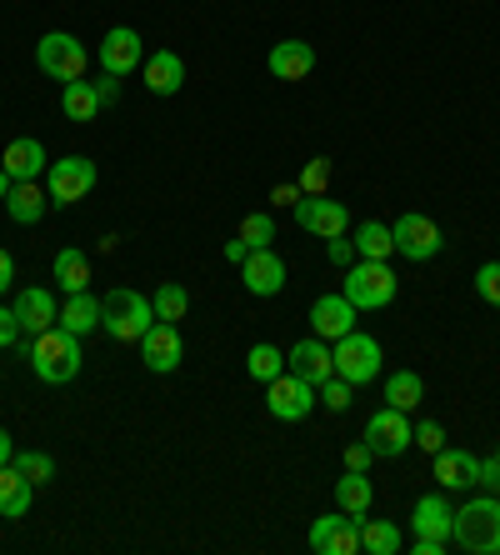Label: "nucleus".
Masks as SVG:
<instances>
[{
  "label": "nucleus",
  "mask_w": 500,
  "mask_h": 555,
  "mask_svg": "<svg viewBox=\"0 0 500 555\" xmlns=\"http://www.w3.org/2000/svg\"><path fill=\"white\" fill-rule=\"evenodd\" d=\"M285 371H295V375H300V380H310V386H321V380H331V375H335L331 346H325L321 336L295 340V346H291V356H285Z\"/></svg>",
  "instance_id": "obj_16"
},
{
  "label": "nucleus",
  "mask_w": 500,
  "mask_h": 555,
  "mask_svg": "<svg viewBox=\"0 0 500 555\" xmlns=\"http://www.w3.org/2000/svg\"><path fill=\"white\" fill-rule=\"evenodd\" d=\"M95 191V160H86V155H65V160H55L51 166V206L65 210L76 206V201H86V195Z\"/></svg>",
  "instance_id": "obj_11"
},
{
  "label": "nucleus",
  "mask_w": 500,
  "mask_h": 555,
  "mask_svg": "<svg viewBox=\"0 0 500 555\" xmlns=\"http://www.w3.org/2000/svg\"><path fill=\"white\" fill-rule=\"evenodd\" d=\"M450 541L471 555H500V501L496 495L465 501L461 511L450 516Z\"/></svg>",
  "instance_id": "obj_3"
},
{
  "label": "nucleus",
  "mask_w": 500,
  "mask_h": 555,
  "mask_svg": "<svg viewBox=\"0 0 500 555\" xmlns=\"http://www.w3.org/2000/svg\"><path fill=\"white\" fill-rule=\"evenodd\" d=\"M145 76V91L151 95H180V86H185V61H180L176 51H151L141 65Z\"/></svg>",
  "instance_id": "obj_21"
},
{
  "label": "nucleus",
  "mask_w": 500,
  "mask_h": 555,
  "mask_svg": "<svg viewBox=\"0 0 500 555\" xmlns=\"http://www.w3.org/2000/svg\"><path fill=\"white\" fill-rule=\"evenodd\" d=\"M325 250H331V266H350V260H356V241H346V235L325 241Z\"/></svg>",
  "instance_id": "obj_44"
},
{
  "label": "nucleus",
  "mask_w": 500,
  "mask_h": 555,
  "mask_svg": "<svg viewBox=\"0 0 500 555\" xmlns=\"http://www.w3.org/2000/svg\"><path fill=\"white\" fill-rule=\"evenodd\" d=\"M15 315H21V331H26V336H40V331H51V325L61 321V306H55L51 291L26 285V291L15 296Z\"/></svg>",
  "instance_id": "obj_20"
},
{
  "label": "nucleus",
  "mask_w": 500,
  "mask_h": 555,
  "mask_svg": "<svg viewBox=\"0 0 500 555\" xmlns=\"http://www.w3.org/2000/svg\"><path fill=\"white\" fill-rule=\"evenodd\" d=\"M400 545H406V541H400V526L360 516V551H371V555H396Z\"/></svg>",
  "instance_id": "obj_32"
},
{
  "label": "nucleus",
  "mask_w": 500,
  "mask_h": 555,
  "mask_svg": "<svg viewBox=\"0 0 500 555\" xmlns=\"http://www.w3.org/2000/svg\"><path fill=\"white\" fill-rule=\"evenodd\" d=\"M11 465L30 480V486H51V480H55V461L46 451H15Z\"/></svg>",
  "instance_id": "obj_35"
},
{
  "label": "nucleus",
  "mask_w": 500,
  "mask_h": 555,
  "mask_svg": "<svg viewBox=\"0 0 500 555\" xmlns=\"http://www.w3.org/2000/svg\"><path fill=\"white\" fill-rule=\"evenodd\" d=\"M396 271L385 266V260H350L346 271V285H341V296L350 300L356 310H381L396 300Z\"/></svg>",
  "instance_id": "obj_4"
},
{
  "label": "nucleus",
  "mask_w": 500,
  "mask_h": 555,
  "mask_svg": "<svg viewBox=\"0 0 500 555\" xmlns=\"http://www.w3.org/2000/svg\"><path fill=\"white\" fill-rule=\"evenodd\" d=\"M80 361H86L80 336H70L65 325H51V331H40V336L30 340V371H36L46 386H65V380H76Z\"/></svg>",
  "instance_id": "obj_2"
},
{
  "label": "nucleus",
  "mask_w": 500,
  "mask_h": 555,
  "mask_svg": "<svg viewBox=\"0 0 500 555\" xmlns=\"http://www.w3.org/2000/svg\"><path fill=\"white\" fill-rule=\"evenodd\" d=\"M335 505L350 511V516H371V476L366 470H346L335 480Z\"/></svg>",
  "instance_id": "obj_29"
},
{
  "label": "nucleus",
  "mask_w": 500,
  "mask_h": 555,
  "mask_svg": "<svg viewBox=\"0 0 500 555\" xmlns=\"http://www.w3.org/2000/svg\"><path fill=\"white\" fill-rule=\"evenodd\" d=\"M101 70L105 76H130V70H141L145 65V40L136 36L130 26H116L101 36Z\"/></svg>",
  "instance_id": "obj_13"
},
{
  "label": "nucleus",
  "mask_w": 500,
  "mask_h": 555,
  "mask_svg": "<svg viewBox=\"0 0 500 555\" xmlns=\"http://www.w3.org/2000/svg\"><path fill=\"white\" fill-rule=\"evenodd\" d=\"M95 95H101V105H116V101H120V76L95 80Z\"/></svg>",
  "instance_id": "obj_45"
},
{
  "label": "nucleus",
  "mask_w": 500,
  "mask_h": 555,
  "mask_svg": "<svg viewBox=\"0 0 500 555\" xmlns=\"http://www.w3.org/2000/svg\"><path fill=\"white\" fill-rule=\"evenodd\" d=\"M425 401V380L415 371H390L385 375V405H396V411H415Z\"/></svg>",
  "instance_id": "obj_30"
},
{
  "label": "nucleus",
  "mask_w": 500,
  "mask_h": 555,
  "mask_svg": "<svg viewBox=\"0 0 500 555\" xmlns=\"http://www.w3.org/2000/svg\"><path fill=\"white\" fill-rule=\"evenodd\" d=\"M30 495H36V486H30L15 465H0V516L5 520H21L30 511Z\"/></svg>",
  "instance_id": "obj_27"
},
{
  "label": "nucleus",
  "mask_w": 500,
  "mask_h": 555,
  "mask_svg": "<svg viewBox=\"0 0 500 555\" xmlns=\"http://www.w3.org/2000/svg\"><path fill=\"white\" fill-rule=\"evenodd\" d=\"M245 371H251V380H275V375L285 371V350L270 346V340H260V346H251V356H245Z\"/></svg>",
  "instance_id": "obj_34"
},
{
  "label": "nucleus",
  "mask_w": 500,
  "mask_h": 555,
  "mask_svg": "<svg viewBox=\"0 0 500 555\" xmlns=\"http://www.w3.org/2000/svg\"><path fill=\"white\" fill-rule=\"evenodd\" d=\"M11 455H15V440H11V430L0 426V465H11Z\"/></svg>",
  "instance_id": "obj_50"
},
{
  "label": "nucleus",
  "mask_w": 500,
  "mask_h": 555,
  "mask_svg": "<svg viewBox=\"0 0 500 555\" xmlns=\"http://www.w3.org/2000/svg\"><path fill=\"white\" fill-rule=\"evenodd\" d=\"M356 256H360V260H385V256H396L390 225H381V220H360V225H356Z\"/></svg>",
  "instance_id": "obj_31"
},
{
  "label": "nucleus",
  "mask_w": 500,
  "mask_h": 555,
  "mask_svg": "<svg viewBox=\"0 0 500 555\" xmlns=\"http://www.w3.org/2000/svg\"><path fill=\"white\" fill-rule=\"evenodd\" d=\"M245 256H251V246H245V241H226V260H231V266H241Z\"/></svg>",
  "instance_id": "obj_49"
},
{
  "label": "nucleus",
  "mask_w": 500,
  "mask_h": 555,
  "mask_svg": "<svg viewBox=\"0 0 500 555\" xmlns=\"http://www.w3.org/2000/svg\"><path fill=\"white\" fill-rule=\"evenodd\" d=\"M46 166H51V155H46V145H40L36 135H15V141L5 145V155H0V170H5L11 181H36Z\"/></svg>",
  "instance_id": "obj_18"
},
{
  "label": "nucleus",
  "mask_w": 500,
  "mask_h": 555,
  "mask_svg": "<svg viewBox=\"0 0 500 555\" xmlns=\"http://www.w3.org/2000/svg\"><path fill=\"white\" fill-rule=\"evenodd\" d=\"M331 361H335V375H346L350 386H371L375 375H381L385 356H381V340L366 336V331H350L331 346Z\"/></svg>",
  "instance_id": "obj_5"
},
{
  "label": "nucleus",
  "mask_w": 500,
  "mask_h": 555,
  "mask_svg": "<svg viewBox=\"0 0 500 555\" xmlns=\"http://www.w3.org/2000/svg\"><path fill=\"white\" fill-rule=\"evenodd\" d=\"M475 486H486V495L500 491V461L490 455V461H480V470H475Z\"/></svg>",
  "instance_id": "obj_43"
},
{
  "label": "nucleus",
  "mask_w": 500,
  "mask_h": 555,
  "mask_svg": "<svg viewBox=\"0 0 500 555\" xmlns=\"http://www.w3.org/2000/svg\"><path fill=\"white\" fill-rule=\"evenodd\" d=\"M350 390H356V386H350L346 375H331V380H321V386H316V396H321V405H331V411L341 415V411H350Z\"/></svg>",
  "instance_id": "obj_37"
},
{
  "label": "nucleus",
  "mask_w": 500,
  "mask_h": 555,
  "mask_svg": "<svg viewBox=\"0 0 500 555\" xmlns=\"http://www.w3.org/2000/svg\"><path fill=\"white\" fill-rule=\"evenodd\" d=\"M61 111L65 120H76V126H86V120H95L105 111L101 95H95V80H65L61 86Z\"/></svg>",
  "instance_id": "obj_23"
},
{
  "label": "nucleus",
  "mask_w": 500,
  "mask_h": 555,
  "mask_svg": "<svg viewBox=\"0 0 500 555\" xmlns=\"http://www.w3.org/2000/svg\"><path fill=\"white\" fill-rule=\"evenodd\" d=\"M475 296L500 310V260H490V266H480V271H475Z\"/></svg>",
  "instance_id": "obj_38"
},
{
  "label": "nucleus",
  "mask_w": 500,
  "mask_h": 555,
  "mask_svg": "<svg viewBox=\"0 0 500 555\" xmlns=\"http://www.w3.org/2000/svg\"><path fill=\"white\" fill-rule=\"evenodd\" d=\"M180 356H185V346H180V331H176L170 321H155L151 331L141 336V361H145V371L170 375V371H180Z\"/></svg>",
  "instance_id": "obj_14"
},
{
  "label": "nucleus",
  "mask_w": 500,
  "mask_h": 555,
  "mask_svg": "<svg viewBox=\"0 0 500 555\" xmlns=\"http://www.w3.org/2000/svg\"><path fill=\"white\" fill-rule=\"evenodd\" d=\"M15 340H21V315H15V306H0V350H11Z\"/></svg>",
  "instance_id": "obj_41"
},
{
  "label": "nucleus",
  "mask_w": 500,
  "mask_h": 555,
  "mask_svg": "<svg viewBox=\"0 0 500 555\" xmlns=\"http://www.w3.org/2000/svg\"><path fill=\"white\" fill-rule=\"evenodd\" d=\"M300 191L306 195H331V160H310L300 170Z\"/></svg>",
  "instance_id": "obj_39"
},
{
  "label": "nucleus",
  "mask_w": 500,
  "mask_h": 555,
  "mask_svg": "<svg viewBox=\"0 0 500 555\" xmlns=\"http://www.w3.org/2000/svg\"><path fill=\"white\" fill-rule=\"evenodd\" d=\"M266 65L275 80H306L316 70V46L310 40H275Z\"/></svg>",
  "instance_id": "obj_19"
},
{
  "label": "nucleus",
  "mask_w": 500,
  "mask_h": 555,
  "mask_svg": "<svg viewBox=\"0 0 500 555\" xmlns=\"http://www.w3.org/2000/svg\"><path fill=\"white\" fill-rule=\"evenodd\" d=\"M475 470H480V461H475L471 451H446V446L436 451V486L440 491H471Z\"/></svg>",
  "instance_id": "obj_22"
},
{
  "label": "nucleus",
  "mask_w": 500,
  "mask_h": 555,
  "mask_svg": "<svg viewBox=\"0 0 500 555\" xmlns=\"http://www.w3.org/2000/svg\"><path fill=\"white\" fill-rule=\"evenodd\" d=\"M375 451L366 446V440H356V446H346V470H371Z\"/></svg>",
  "instance_id": "obj_42"
},
{
  "label": "nucleus",
  "mask_w": 500,
  "mask_h": 555,
  "mask_svg": "<svg viewBox=\"0 0 500 555\" xmlns=\"http://www.w3.org/2000/svg\"><path fill=\"white\" fill-rule=\"evenodd\" d=\"M151 306H155V321H185V310H191V291L180 281H161L155 285V296H151Z\"/></svg>",
  "instance_id": "obj_33"
},
{
  "label": "nucleus",
  "mask_w": 500,
  "mask_h": 555,
  "mask_svg": "<svg viewBox=\"0 0 500 555\" xmlns=\"http://www.w3.org/2000/svg\"><path fill=\"white\" fill-rule=\"evenodd\" d=\"M366 446H371L375 455H385V461H396V455H406L415 446V430H411V415L396 411V405H381V411L366 421Z\"/></svg>",
  "instance_id": "obj_9"
},
{
  "label": "nucleus",
  "mask_w": 500,
  "mask_h": 555,
  "mask_svg": "<svg viewBox=\"0 0 500 555\" xmlns=\"http://www.w3.org/2000/svg\"><path fill=\"white\" fill-rule=\"evenodd\" d=\"M241 281H245V291L251 296H275L285 285V260L275 256V250H251V256L241 260Z\"/></svg>",
  "instance_id": "obj_17"
},
{
  "label": "nucleus",
  "mask_w": 500,
  "mask_h": 555,
  "mask_svg": "<svg viewBox=\"0 0 500 555\" xmlns=\"http://www.w3.org/2000/svg\"><path fill=\"white\" fill-rule=\"evenodd\" d=\"M36 65L46 70L51 80H86L90 70V51L80 46L76 36H65V30H51V36H40L36 40Z\"/></svg>",
  "instance_id": "obj_6"
},
{
  "label": "nucleus",
  "mask_w": 500,
  "mask_h": 555,
  "mask_svg": "<svg viewBox=\"0 0 500 555\" xmlns=\"http://www.w3.org/2000/svg\"><path fill=\"white\" fill-rule=\"evenodd\" d=\"M411 530L415 535H436V541H450V501L446 495H421L411 511Z\"/></svg>",
  "instance_id": "obj_25"
},
{
  "label": "nucleus",
  "mask_w": 500,
  "mask_h": 555,
  "mask_svg": "<svg viewBox=\"0 0 500 555\" xmlns=\"http://www.w3.org/2000/svg\"><path fill=\"white\" fill-rule=\"evenodd\" d=\"M155 325V306L151 296H141V291H130V285H116V291H105L101 296V331L111 340H120V346H141V336Z\"/></svg>",
  "instance_id": "obj_1"
},
{
  "label": "nucleus",
  "mask_w": 500,
  "mask_h": 555,
  "mask_svg": "<svg viewBox=\"0 0 500 555\" xmlns=\"http://www.w3.org/2000/svg\"><path fill=\"white\" fill-rule=\"evenodd\" d=\"M310 331H316L325 346H335L341 336L356 331V306H350L346 296H321L316 306H310Z\"/></svg>",
  "instance_id": "obj_15"
},
{
  "label": "nucleus",
  "mask_w": 500,
  "mask_h": 555,
  "mask_svg": "<svg viewBox=\"0 0 500 555\" xmlns=\"http://www.w3.org/2000/svg\"><path fill=\"white\" fill-rule=\"evenodd\" d=\"M321 405V396H316V386L310 380H300L295 371H281L275 380H266V411L275 415V421H306L310 411Z\"/></svg>",
  "instance_id": "obj_7"
},
{
  "label": "nucleus",
  "mask_w": 500,
  "mask_h": 555,
  "mask_svg": "<svg viewBox=\"0 0 500 555\" xmlns=\"http://www.w3.org/2000/svg\"><path fill=\"white\" fill-rule=\"evenodd\" d=\"M415 446H421V451H431V455H436L440 446H446V430H440L436 421H421V426H415Z\"/></svg>",
  "instance_id": "obj_40"
},
{
  "label": "nucleus",
  "mask_w": 500,
  "mask_h": 555,
  "mask_svg": "<svg viewBox=\"0 0 500 555\" xmlns=\"http://www.w3.org/2000/svg\"><path fill=\"white\" fill-rule=\"evenodd\" d=\"M446 545H450V541H436V535H415L411 551H415V555H446Z\"/></svg>",
  "instance_id": "obj_46"
},
{
  "label": "nucleus",
  "mask_w": 500,
  "mask_h": 555,
  "mask_svg": "<svg viewBox=\"0 0 500 555\" xmlns=\"http://www.w3.org/2000/svg\"><path fill=\"white\" fill-rule=\"evenodd\" d=\"M55 285H61L65 296H76V291H90V256L76 246L55 250Z\"/></svg>",
  "instance_id": "obj_28"
},
{
  "label": "nucleus",
  "mask_w": 500,
  "mask_h": 555,
  "mask_svg": "<svg viewBox=\"0 0 500 555\" xmlns=\"http://www.w3.org/2000/svg\"><path fill=\"white\" fill-rule=\"evenodd\" d=\"M310 551L316 555H356L360 551V516H350V511L335 505V516H321L310 526Z\"/></svg>",
  "instance_id": "obj_12"
},
{
  "label": "nucleus",
  "mask_w": 500,
  "mask_h": 555,
  "mask_svg": "<svg viewBox=\"0 0 500 555\" xmlns=\"http://www.w3.org/2000/svg\"><path fill=\"white\" fill-rule=\"evenodd\" d=\"M70 336H90V331H101V300L90 296V291H76V296H65L61 306V321Z\"/></svg>",
  "instance_id": "obj_24"
},
{
  "label": "nucleus",
  "mask_w": 500,
  "mask_h": 555,
  "mask_svg": "<svg viewBox=\"0 0 500 555\" xmlns=\"http://www.w3.org/2000/svg\"><path fill=\"white\" fill-rule=\"evenodd\" d=\"M291 210H295V225L306 235H321V241H335V235L350 231V210L341 201H331V195H300Z\"/></svg>",
  "instance_id": "obj_10"
},
{
  "label": "nucleus",
  "mask_w": 500,
  "mask_h": 555,
  "mask_svg": "<svg viewBox=\"0 0 500 555\" xmlns=\"http://www.w3.org/2000/svg\"><path fill=\"white\" fill-rule=\"evenodd\" d=\"M300 185H275V191H270V201H275V206H295V201H300Z\"/></svg>",
  "instance_id": "obj_47"
},
{
  "label": "nucleus",
  "mask_w": 500,
  "mask_h": 555,
  "mask_svg": "<svg viewBox=\"0 0 500 555\" xmlns=\"http://www.w3.org/2000/svg\"><path fill=\"white\" fill-rule=\"evenodd\" d=\"M11 281H15V260H11V250H0V296L11 291Z\"/></svg>",
  "instance_id": "obj_48"
},
{
  "label": "nucleus",
  "mask_w": 500,
  "mask_h": 555,
  "mask_svg": "<svg viewBox=\"0 0 500 555\" xmlns=\"http://www.w3.org/2000/svg\"><path fill=\"white\" fill-rule=\"evenodd\" d=\"M390 241H396V256H406V260H436L440 246H446L440 225L431 216H421V210H406L390 225Z\"/></svg>",
  "instance_id": "obj_8"
},
{
  "label": "nucleus",
  "mask_w": 500,
  "mask_h": 555,
  "mask_svg": "<svg viewBox=\"0 0 500 555\" xmlns=\"http://www.w3.org/2000/svg\"><path fill=\"white\" fill-rule=\"evenodd\" d=\"M241 241H245L251 250H266L270 241H275V220H270L266 210H251V216L241 220Z\"/></svg>",
  "instance_id": "obj_36"
},
{
  "label": "nucleus",
  "mask_w": 500,
  "mask_h": 555,
  "mask_svg": "<svg viewBox=\"0 0 500 555\" xmlns=\"http://www.w3.org/2000/svg\"><path fill=\"white\" fill-rule=\"evenodd\" d=\"M496 461H500V446H496Z\"/></svg>",
  "instance_id": "obj_52"
},
{
  "label": "nucleus",
  "mask_w": 500,
  "mask_h": 555,
  "mask_svg": "<svg viewBox=\"0 0 500 555\" xmlns=\"http://www.w3.org/2000/svg\"><path fill=\"white\" fill-rule=\"evenodd\" d=\"M11 185H15V181L5 176V170H0V206H5V195H11Z\"/></svg>",
  "instance_id": "obj_51"
},
{
  "label": "nucleus",
  "mask_w": 500,
  "mask_h": 555,
  "mask_svg": "<svg viewBox=\"0 0 500 555\" xmlns=\"http://www.w3.org/2000/svg\"><path fill=\"white\" fill-rule=\"evenodd\" d=\"M46 206H51V195L40 191L36 181H15L11 195H5V210H11L15 225H36V220L46 216Z\"/></svg>",
  "instance_id": "obj_26"
}]
</instances>
